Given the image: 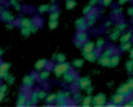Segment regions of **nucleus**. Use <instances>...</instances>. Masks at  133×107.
Masks as SVG:
<instances>
[{"label":"nucleus","mask_w":133,"mask_h":107,"mask_svg":"<svg viewBox=\"0 0 133 107\" xmlns=\"http://www.w3.org/2000/svg\"><path fill=\"white\" fill-rule=\"evenodd\" d=\"M70 71V65L68 63H58L56 66H54V73H55L56 77L60 78L61 75H63L65 72Z\"/></svg>","instance_id":"obj_1"},{"label":"nucleus","mask_w":133,"mask_h":107,"mask_svg":"<svg viewBox=\"0 0 133 107\" xmlns=\"http://www.w3.org/2000/svg\"><path fill=\"white\" fill-rule=\"evenodd\" d=\"M97 16H98V13H97V12L95 11V9H94V11L91 9V11H90L89 13L87 14V18H85V21H87V25L89 26V27H90V26H92L95 22H96Z\"/></svg>","instance_id":"obj_2"},{"label":"nucleus","mask_w":133,"mask_h":107,"mask_svg":"<svg viewBox=\"0 0 133 107\" xmlns=\"http://www.w3.org/2000/svg\"><path fill=\"white\" fill-rule=\"evenodd\" d=\"M63 80H64L65 82H68V84H74V82H76V80H77V75H76V73L74 72V71L70 70L63 74Z\"/></svg>","instance_id":"obj_3"},{"label":"nucleus","mask_w":133,"mask_h":107,"mask_svg":"<svg viewBox=\"0 0 133 107\" xmlns=\"http://www.w3.org/2000/svg\"><path fill=\"white\" fill-rule=\"evenodd\" d=\"M75 40H76V44H77L78 46H81V45H83L84 42L88 41V33L85 32V31H78Z\"/></svg>","instance_id":"obj_4"},{"label":"nucleus","mask_w":133,"mask_h":107,"mask_svg":"<svg viewBox=\"0 0 133 107\" xmlns=\"http://www.w3.org/2000/svg\"><path fill=\"white\" fill-rule=\"evenodd\" d=\"M56 104L57 105H61V106H64L69 103V93H60L56 95V99H55Z\"/></svg>","instance_id":"obj_5"},{"label":"nucleus","mask_w":133,"mask_h":107,"mask_svg":"<svg viewBox=\"0 0 133 107\" xmlns=\"http://www.w3.org/2000/svg\"><path fill=\"white\" fill-rule=\"evenodd\" d=\"M84 54V58L87 59V60H89V61H96L97 60V58H98V49H96V51H91V52H89V53H83Z\"/></svg>","instance_id":"obj_6"},{"label":"nucleus","mask_w":133,"mask_h":107,"mask_svg":"<svg viewBox=\"0 0 133 107\" xmlns=\"http://www.w3.org/2000/svg\"><path fill=\"white\" fill-rule=\"evenodd\" d=\"M126 100V95H124V94H119L117 93L115 97H113L112 99V103L115 104V105H122L124 101Z\"/></svg>","instance_id":"obj_7"},{"label":"nucleus","mask_w":133,"mask_h":107,"mask_svg":"<svg viewBox=\"0 0 133 107\" xmlns=\"http://www.w3.org/2000/svg\"><path fill=\"white\" fill-rule=\"evenodd\" d=\"M88 27L87 21H85V18H81L76 20V28L77 31H85V28Z\"/></svg>","instance_id":"obj_8"},{"label":"nucleus","mask_w":133,"mask_h":107,"mask_svg":"<svg viewBox=\"0 0 133 107\" xmlns=\"http://www.w3.org/2000/svg\"><path fill=\"white\" fill-rule=\"evenodd\" d=\"M92 100H94V104L96 106H103L105 104V95L104 94H98L95 98H92Z\"/></svg>","instance_id":"obj_9"},{"label":"nucleus","mask_w":133,"mask_h":107,"mask_svg":"<svg viewBox=\"0 0 133 107\" xmlns=\"http://www.w3.org/2000/svg\"><path fill=\"white\" fill-rule=\"evenodd\" d=\"M77 84H78V86L81 87V88H87V87H89L90 86V79L89 78H81V79H78L77 78Z\"/></svg>","instance_id":"obj_10"},{"label":"nucleus","mask_w":133,"mask_h":107,"mask_svg":"<svg viewBox=\"0 0 133 107\" xmlns=\"http://www.w3.org/2000/svg\"><path fill=\"white\" fill-rule=\"evenodd\" d=\"M82 49H83V53H89V52H91V51L95 49V44L92 41L84 42L83 46H82Z\"/></svg>","instance_id":"obj_11"},{"label":"nucleus","mask_w":133,"mask_h":107,"mask_svg":"<svg viewBox=\"0 0 133 107\" xmlns=\"http://www.w3.org/2000/svg\"><path fill=\"white\" fill-rule=\"evenodd\" d=\"M34 78H35V75H27V77H25L23 78V81H22L23 86L25 87H32L33 84H34V80H35Z\"/></svg>","instance_id":"obj_12"},{"label":"nucleus","mask_w":133,"mask_h":107,"mask_svg":"<svg viewBox=\"0 0 133 107\" xmlns=\"http://www.w3.org/2000/svg\"><path fill=\"white\" fill-rule=\"evenodd\" d=\"M118 63H119V55H117V54H112V55L110 57L109 66H110V67H115V66L118 65Z\"/></svg>","instance_id":"obj_13"},{"label":"nucleus","mask_w":133,"mask_h":107,"mask_svg":"<svg viewBox=\"0 0 133 107\" xmlns=\"http://www.w3.org/2000/svg\"><path fill=\"white\" fill-rule=\"evenodd\" d=\"M1 19L4 21H7V22H11V21H13L14 20V16L12 15L9 12H7V11H4V12H1Z\"/></svg>","instance_id":"obj_14"},{"label":"nucleus","mask_w":133,"mask_h":107,"mask_svg":"<svg viewBox=\"0 0 133 107\" xmlns=\"http://www.w3.org/2000/svg\"><path fill=\"white\" fill-rule=\"evenodd\" d=\"M117 93H119V94H124V95H129L130 93H131V91H130V88L127 87V85L125 84V85H122V86L118 88V91H117Z\"/></svg>","instance_id":"obj_15"},{"label":"nucleus","mask_w":133,"mask_h":107,"mask_svg":"<svg viewBox=\"0 0 133 107\" xmlns=\"http://www.w3.org/2000/svg\"><path fill=\"white\" fill-rule=\"evenodd\" d=\"M47 60H44V59H41V60H37L36 64H35V68H36V71H41L43 70V68H46L47 66Z\"/></svg>","instance_id":"obj_16"},{"label":"nucleus","mask_w":133,"mask_h":107,"mask_svg":"<svg viewBox=\"0 0 133 107\" xmlns=\"http://www.w3.org/2000/svg\"><path fill=\"white\" fill-rule=\"evenodd\" d=\"M109 61H110V57L102 55L101 58L98 59V64L102 66H109Z\"/></svg>","instance_id":"obj_17"},{"label":"nucleus","mask_w":133,"mask_h":107,"mask_svg":"<svg viewBox=\"0 0 133 107\" xmlns=\"http://www.w3.org/2000/svg\"><path fill=\"white\" fill-rule=\"evenodd\" d=\"M49 75H50V72H49L48 70H41V73L39 74V78L40 80H47L49 78Z\"/></svg>","instance_id":"obj_18"},{"label":"nucleus","mask_w":133,"mask_h":107,"mask_svg":"<svg viewBox=\"0 0 133 107\" xmlns=\"http://www.w3.org/2000/svg\"><path fill=\"white\" fill-rule=\"evenodd\" d=\"M131 38H132V32H127V33H125L124 35H122V37H120V42H122V44L127 42V41H130V40H131Z\"/></svg>","instance_id":"obj_19"},{"label":"nucleus","mask_w":133,"mask_h":107,"mask_svg":"<svg viewBox=\"0 0 133 107\" xmlns=\"http://www.w3.org/2000/svg\"><path fill=\"white\" fill-rule=\"evenodd\" d=\"M32 24H33V21L30 20V19H28V18H23V19H21L20 20L21 27H29Z\"/></svg>","instance_id":"obj_20"},{"label":"nucleus","mask_w":133,"mask_h":107,"mask_svg":"<svg viewBox=\"0 0 133 107\" xmlns=\"http://www.w3.org/2000/svg\"><path fill=\"white\" fill-rule=\"evenodd\" d=\"M26 101H27V95H26V94H20L18 101H16V105H18V106H22V105H25V104H26Z\"/></svg>","instance_id":"obj_21"},{"label":"nucleus","mask_w":133,"mask_h":107,"mask_svg":"<svg viewBox=\"0 0 133 107\" xmlns=\"http://www.w3.org/2000/svg\"><path fill=\"white\" fill-rule=\"evenodd\" d=\"M112 54H115V48L113 47H108V48L105 49V51L103 52V54L102 55H105V57H111Z\"/></svg>","instance_id":"obj_22"},{"label":"nucleus","mask_w":133,"mask_h":107,"mask_svg":"<svg viewBox=\"0 0 133 107\" xmlns=\"http://www.w3.org/2000/svg\"><path fill=\"white\" fill-rule=\"evenodd\" d=\"M119 35H120V31L118 30V28H116L115 31H112V32H111V39L112 40H117L118 38H119Z\"/></svg>","instance_id":"obj_23"},{"label":"nucleus","mask_w":133,"mask_h":107,"mask_svg":"<svg viewBox=\"0 0 133 107\" xmlns=\"http://www.w3.org/2000/svg\"><path fill=\"white\" fill-rule=\"evenodd\" d=\"M8 68H9V64H7V63H1L0 64V71H1V73L8 72Z\"/></svg>","instance_id":"obj_24"},{"label":"nucleus","mask_w":133,"mask_h":107,"mask_svg":"<svg viewBox=\"0 0 133 107\" xmlns=\"http://www.w3.org/2000/svg\"><path fill=\"white\" fill-rule=\"evenodd\" d=\"M44 99H46V101H47L48 104H51V103H54V101H55L56 94H49V95H47Z\"/></svg>","instance_id":"obj_25"},{"label":"nucleus","mask_w":133,"mask_h":107,"mask_svg":"<svg viewBox=\"0 0 133 107\" xmlns=\"http://www.w3.org/2000/svg\"><path fill=\"white\" fill-rule=\"evenodd\" d=\"M55 58H56V60H57V63H64L65 61V57H64V54H62V53H58L57 55H55Z\"/></svg>","instance_id":"obj_26"},{"label":"nucleus","mask_w":133,"mask_h":107,"mask_svg":"<svg viewBox=\"0 0 133 107\" xmlns=\"http://www.w3.org/2000/svg\"><path fill=\"white\" fill-rule=\"evenodd\" d=\"M75 6H76V1H74V0H66V8L68 9L74 8Z\"/></svg>","instance_id":"obj_27"},{"label":"nucleus","mask_w":133,"mask_h":107,"mask_svg":"<svg viewBox=\"0 0 133 107\" xmlns=\"http://www.w3.org/2000/svg\"><path fill=\"white\" fill-rule=\"evenodd\" d=\"M131 42L127 41V42H124V44H122V49L123 51H130V48H131Z\"/></svg>","instance_id":"obj_28"},{"label":"nucleus","mask_w":133,"mask_h":107,"mask_svg":"<svg viewBox=\"0 0 133 107\" xmlns=\"http://www.w3.org/2000/svg\"><path fill=\"white\" fill-rule=\"evenodd\" d=\"M57 18H58V11L57 9L54 11V12H51L50 13V20H57Z\"/></svg>","instance_id":"obj_29"},{"label":"nucleus","mask_w":133,"mask_h":107,"mask_svg":"<svg viewBox=\"0 0 133 107\" xmlns=\"http://www.w3.org/2000/svg\"><path fill=\"white\" fill-rule=\"evenodd\" d=\"M58 25V21L57 20H50V22H49V28H51V30H54V28H56Z\"/></svg>","instance_id":"obj_30"},{"label":"nucleus","mask_w":133,"mask_h":107,"mask_svg":"<svg viewBox=\"0 0 133 107\" xmlns=\"http://www.w3.org/2000/svg\"><path fill=\"white\" fill-rule=\"evenodd\" d=\"M47 97V93L44 91H37V98H39V100L40 99H44Z\"/></svg>","instance_id":"obj_31"},{"label":"nucleus","mask_w":133,"mask_h":107,"mask_svg":"<svg viewBox=\"0 0 133 107\" xmlns=\"http://www.w3.org/2000/svg\"><path fill=\"white\" fill-rule=\"evenodd\" d=\"M91 101H92V97H87V98L83 100V105L88 106V105H90V104H91Z\"/></svg>","instance_id":"obj_32"},{"label":"nucleus","mask_w":133,"mask_h":107,"mask_svg":"<svg viewBox=\"0 0 133 107\" xmlns=\"http://www.w3.org/2000/svg\"><path fill=\"white\" fill-rule=\"evenodd\" d=\"M48 8H49L48 5H43V6H40V7H39V12H40V13H44V12L48 11Z\"/></svg>","instance_id":"obj_33"},{"label":"nucleus","mask_w":133,"mask_h":107,"mask_svg":"<svg viewBox=\"0 0 133 107\" xmlns=\"http://www.w3.org/2000/svg\"><path fill=\"white\" fill-rule=\"evenodd\" d=\"M104 44H105V41H104L103 39H98V41H97V44H96V46H97V48H102V47L104 46Z\"/></svg>","instance_id":"obj_34"},{"label":"nucleus","mask_w":133,"mask_h":107,"mask_svg":"<svg viewBox=\"0 0 133 107\" xmlns=\"http://www.w3.org/2000/svg\"><path fill=\"white\" fill-rule=\"evenodd\" d=\"M91 9H92V6H90V5H87V6H85L84 8H83V13H84L85 15H87V14L89 13V12L91 11Z\"/></svg>","instance_id":"obj_35"},{"label":"nucleus","mask_w":133,"mask_h":107,"mask_svg":"<svg viewBox=\"0 0 133 107\" xmlns=\"http://www.w3.org/2000/svg\"><path fill=\"white\" fill-rule=\"evenodd\" d=\"M21 33H22L23 35H28L30 33L29 27H22V30H21Z\"/></svg>","instance_id":"obj_36"},{"label":"nucleus","mask_w":133,"mask_h":107,"mask_svg":"<svg viewBox=\"0 0 133 107\" xmlns=\"http://www.w3.org/2000/svg\"><path fill=\"white\" fill-rule=\"evenodd\" d=\"M82 65H83V60H75L74 61V66H76V67H81Z\"/></svg>","instance_id":"obj_37"},{"label":"nucleus","mask_w":133,"mask_h":107,"mask_svg":"<svg viewBox=\"0 0 133 107\" xmlns=\"http://www.w3.org/2000/svg\"><path fill=\"white\" fill-rule=\"evenodd\" d=\"M127 87L130 88V91H133V79H130L129 81H127Z\"/></svg>","instance_id":"obj_38"},{"label":"nucleus","mask_w":133,"mask_h":107,"mask_svg":"<svg viewBox=\"0 0 133 107\" xmlns=\"http://www.w3.org/2000/svg\"><path fill=\"white\" fill-rule=\"evenodd\" d=\"M117 28L120 31V32H122V31H124L125 28H126V24H119V25L117 26Z\"/></svg>","instance_id":"obj_39"},{"label":"nucleus","mask_w":133,"mask_h":107,"mask_svg":"<svg viewBox=\"0 0 133 107\" xmlns=\"http://www.w3.org/2000/svg\"><path fill=\"white\" fill-rule=\"evenodd\" d=\"M111 2H112V0H102V4L104 6H109V5H111Z\"/></svg>","instance_id":"obj_40"},{"label":"nucleus","mask_w":133,"mask_h":107,"mask_svg":"<svg viewBox=\"0 0 133 107\" xmlns=\"http://www.w3.org/2000/svg\"><path fill=\"white\" fill-rule=\"evenodd\" d=\"M132 68H133V63H132L131 60H130L129 63H127V70H129L130 72H131V71H132Z\"/></svg>","instance_id":"obj_41"},{"label":"nucleus","mask_w":133,"mask_h":107,"mask_svg":"<svg viewBox=\"0 0 133 107\" xmlns=\"http://www.w3.org/2000/svg\"><path fill=\"white\" fill-rule=\"evenodd\" d=\"M6 91H7V86H6V85H2V86H0V92L5 93Z\"/></svg>","instance_id":"obj_42"},{"label":"nucleus","mask_w":133,"mask_h":107,"mask_svg":"<svg viewBox=\"0 0 133 107\" xmlns=\"http://www.w3.org/2000/svg\"><path fill=\"white\" fill-rule=\"evenodd\" d=\"M56 8H57V6H56V5H51V6H49V11L50 12H54V11H56Z\"/></svg>","instance_id":"obj_43"},{"label":"nucleus","mask_w":133,"mask_h":107,"mask_svg":"<svg viewBox=\"0 0 133 107\" xmlns=\"http://www.w3.org/2000/svg\"><path fill=\"white\" fill-rule=\"evenodd\" d=\"M98 1H99V0H90V6H95V5H96V4H98Z\"/></svg>","instance_id":"obj_44"},{"label":"nucleus","mask_w":133,"mask_h":107,"mask_svg":"<svg viewBox=\"0 0 133 107\" xmlns=\"http://www.w3.org/2000/svg\"><path fill=\"white\" fill-rule=\"evenodd\" d=\"M129 15H133V7L129 8Z\"/></svg>","instance_id":"obj_45"},{"label":"nucleus","mask_w":133,"mask_h":107,"mask_svg":"<svg viewBox=\"0 0 133 107\" xmlns=\"http://www.w3.org/2000/svg\"><path fill=\"white\" fill-rule=\"evenodd\" d=\"M126 106H133V99L132 100H130L129 103H126Z\"/></svg>","instance_id":"obj_46"},{"label":"nucleus","mask_w":133,"mask_h":107,"mask_svg":"<svg viewBox=\"0 0 133 107\" xmlns=\"http://www.w3.org/2000/svg\"><path fill=\"white\" fill-rule=\"evenodd\" d=\"M130 57H131V58H133V47H131V48H130Z\"/></svg>","instance_id":"obj_47"},{"label":"nucleus","mask_w":133,"mask_h":107,"mask_svg":"<svg viewBox=\"0 0 133 107\" xmlns=\"http://www.w3.org/2000/svg\"><path fill=\"white\" fill-rule=\"evenodd\" d=\"M4 97H5V93H2V92H0V101L4 99Z\"/></svg>","instance_id":"obj_48"},{"label":"nucleus","mask_w":133,"mask_h":107,"mask_svg":"<svg viewBox=\"0 0 133 107\" xmlns=\"http://www.w3.org/2000/svg\"><path fill=\"white\" fill-rule=\"evenodd\" d=\"M129 0H119V4L120 5H123V4H125V2H127Z\"/></svg>","instance_id":"obj_49"},{"label":"nucleus","mask_w":133,"mask_h":107,"mask_svg":"<svg viewBox=\"0 0 133 107\" xmlns=\"http://www.w3.org/2000/svg\"><path fill=\"white\" fill-rule=\"evenodd\" d=\"M1 75H2V73H1V71H0V78H1Z\"/></svg>","instance_id":"obj_50"},{"label":"nucleus","mask_w":133,"mask_h":107,"mask_svg":"<svg viewBox=\"0 0 133 107\" xmlns=\"http://www.w3.org/2000/svg\"><path fill=\"white\" fill-rule=\"evenodd\" d=\"M132 73H133V68H132Z\"/></svg>","instance_id":"obj_51"}]
</instances>
